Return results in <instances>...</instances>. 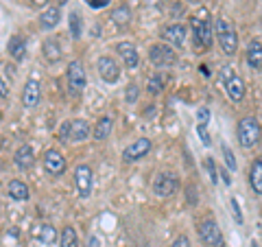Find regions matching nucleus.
<instances>
[{
	"mask_svg": "<svg viewBox=\"0 0 262 247\" xmlns=\"http://www.w3.org/2000/svg\"><path fill=\"white\" fill-rule=\"evenodd\" d=\"M190 24H192V31H194V42H196V46L210 48L212 46V22L208 18V11L201 9L199 15H192Z\"/></svg>",
	"mask_w": 262,
	"mask_h": 247,
	"instance_id": "f257e3e1",
	"label": "nucleus"
},
{
	"mask_svg": "<svg viewBox=\"0 0 262 247\" xmlns=\"http://www.w3.org/2000/svg\"><path fill=\"white\" fill-rule=\"evenodd\" d=\"M260 136H262V127L253 116H245L238 122V142H241V147H245V149L256 147L260 142Z\"/></svg>",
	"mask_w": 262,
	"mask_h": 247,
	"instance_id": "f03ea898",
	"label": "nucleus"
},
{
	"mask_svg": "<svg viewBox=\"0 0 262 247\" xmlns=\"http://www.w3.org/2000/svg\"><path fill=\"white\" fill-rule=\"evenodd\" d=\"M216 37H219V44L223 48L225 55H236V51H238V35H236L232 24H229L225 18L216 20Z\"/></svg>",
	"mask_w": 262,
	"mask_h": 247,
	"instance_id": "7ed1b4c3",
	"label": "nucleus"
},
{
	"mask_svg": "<svg viewBox=\"0 0 262 247\" xmlns=\"http://www.w3.org/2000/svg\"><path fill=\"white\" fill-rule=\"evenodd\" d=\"M66 77H68V90H70L72 96H81V94H83L85 84H88L83 64H81L79 59L70 61L68 68H66Z\"/></svg>",
	"mask_w": 262,
	"mask_h": 247,
	"instance_id": "20e7f679",
	"label": "nucleus"
},
{
	"mask_svg": "<svg viewBox=\"0 0 262 247\" xmlns=\"http://www.w3.org/2000/svg\"><path fill=\"white\" fill-rule=\"evenodd\" d=\"M199 238H201V243L203 245H208V247H223V234H221V228L219 223L212 217H206L199 223Z\"/></svg>",
	"mask_w": 262,
	"mask_h": 247,
	"instance_id": "39448f33",
	"label": "nucleus"
},
{
	"mask_svg": "<svg viewBox=\"0 0 262 247\" xmlns=\"http://www.w3.org/2000/svg\"><path fill=\"white\" fill-rule=\"evenodd\" d=\"M149 59H151L153 66H158V68H170V66H175L177 55L173 51V46H168V44H153L149 48Z\"/></svg>",
	"mask_w": 262,
	"mask_h": 247,
	"instance_id": "423d86ee",
	"label": "nucleus"
},
{
	"mask_svg": "<svg viewBox=\"0 0 262 247\" xmlns=\"http://www.w3.org/2000/svg\"><path fill=\"white\" fill-rule=\"evenodd\" d=\"M75 186L81 199H88L92 195V169L88 164H79L75 169Z\"/></svg>",
	"mask_w": 262,
	"mask_h": 247,
	"instance_id": "0eeeda50",
	"label": "nucleus"
},
{
	"mask_svg": "<svg viewBox=\"0 0 262 247\" xmlns=\"http://www.w3.org/2000/svg\"><path fill=\"white\" fill-rule=\"evenodd\" d=\"M177 188H179V179L173 175V173H160V175L153 179V193L158 197L175 195Z\"/></svg>",
	"mask_w": 262,
	"mask_h": 247,
	"instance_id": "6e6552de",
	"label": "nucleus"
},
{
	"mask_svg": "<svg viewBox=\"0 0 262 247\" xmlns=\"http://www.w3.org/2000/svg\"><path fill=\"white\" fill-rule=\"evenodd\" d=\"M151 147H153V142L149 138H138L136 142H131L129 147H125V151H122V162L131 164V162L142 160L144 155L151 151Z\"/></svg>",
	"mask_w": 262,
	"mask_h": 247,
	"instance_id": "1a4fd4ad",
	"label": "nucleus"
},
{
	"mask_svg": "<svg viewBox=\"0 0 262 247\" xmlns=\"http://www.w3.org/2000/svg\"><path fill=\"white\" fill-rule=\"evenodd\" d=\"M98 75H101L105 84H116L120 79V66L114 61V57L103 55L101 59H98Z\"/></svg>",
	"mask_w": 262,
	"mask_h": 247,
	"instance_id": "9d476101",
	"label": "nucleus"
},
{
	"mask_svg": "<svg viewBox=\"0 0 262 247\" xmlns=\"http://www.w3.org/2000/svg\"><path fill=\"white\" fill-rule=\"evenodd\" d=\"M44 171L48 173V175H63V171H66V158L57 151V149H48L44 153Z\"/></svg>",
	"mask_w": 262,
	"mask_h": 247,
	"instance_id": "9b49d317",
	"label": "nucleus"
},
{
	"mask_svg": "<svg viewBox=\"0 0 262 247\" xmlns=\"http://www.w3.org/2000/svg\"><path fill=\"white\" fill-rule=\"evenodd\" d=\"M39 96H42V86H39V81L37 79H29L27 84H24L22 88V105L24 108H37V103H39Z\"/></svg>",
	"mask_w": 262,
	"mask_h": 247,
	"instance_id": "f8f14e48",
	"label": "nucleus"
},
{
	"mask_svg": "<svg viewBox=\"0 0 262 247\" xmlns=\"http://www.w3.org/2000/svg\"><path fill=\"white\" fill-rule=\"evenodd\" d=\"M116 53L120 55V59L125 61L127 68H138V64H140V55H138L136 46L131 42H118L116 44Z\"/></svg>",
	"mask_w": 262,
	"mask_h": 247,
	"instance_id": "ddd939ff",
	"label": "nucleus"
},
{
	"mask_svg": "<svg viewBox=\"0 0 262 247\" xmlns=\"http://www.w3.org/2000/svg\"><path fill=\"white\" fill-rule=\"evenodd\" d=\"M164 39H166L168 46H175V48H182L186 44V27L184 24H170L164 31Z\"/></svg>",
	"mask_w": 262,
	"mask_h": 247,
	"instance_id": "4468645a",
	"label": "nucleus"
},
{
	"mask_svg": "<svg viewBox=\"0 0 262 247\" xmlns=\"http://www.w3.org/2000/svg\"><path fill=\"white\" fill-rule=\"evenodd\" d=\"M225 92L229 96V101L241 103L243 98H245V81L238 75H232V77L225 81Z\"/></svg>",
	"mask_w": 262,
	"mask_h": 247,
	"instance_id": "2eb2a0df",
	"label": "nucleus"
},
{
	"mask_svg": "<svg viewBox=\"0 0 262 247\" xmlns=\"http://www.w3.org/2000/svg\"><path fill=\"white\" fill-rule=\"evenodd\" d=\"M33 162H35V151H33L31 145H22L18 151L13 155V164L18 167L20 171H27L33 167Z\"/></svg>",
	"mask_w": 262,
	"mask_h": 247,
	"instance_id": "dca6fc26",
	"label": "nucleus"
},
{
	"mask_svg": "<svg viewBox=\"0 0 262 247\" xmlns=\"http://www.w3.org/2000/svg\"><path fill=\"white\" fill-rule=\"evenodd\" d=\"M90 122L88 120H70V142H85L90 138Z\"/></svg>",
	"mask_w": 262,
	"mask_h": 247,
	"instance_id": "f3484780",
	"label": "nucleus"
},
{
	"mask_svg": "<svg viewBox=\"0 0 262 247\" xmlns=\"http://www.w3.org/2000/svg\"><path fill=\"white\" fill-rule=\"evenodd\" d=\"M61 20V13H59V7H46L44 13L39 15V27L44 31H53L57 24Z\"/></svg>",
	"mask_w": 262,
	"mask_h": 247,
	"instance_id": "a211bd4d",
	"label": "nucleus"
},
{
	"mask_svg": "<svg viewBox=\"0 0 262 247\" xmlns=\"http://www.w3.org/2000/svg\"><path fill=\"white\" fill-rule=\"evenodd\" d=\"M7 53H9L15 61H22L24 57H27V42H24L20 35H13L9 39V44H7Z\"/></svg>",
	"mask_w": 262,
	"mask_h": 247,
	"instance_id": "6ab92c4d",
	"label": "nucleus"
},
{
	"mask_svg": "<svg viewBox=\"0 0 262 247\" xmlns=\"http://www.w3.org/2000/svg\"><path fill=\"white\" fill-rule=\"evenodd\" d=\"M247 64L253 70H262V44L258 39H253L247 46Z\"/></svg>",
	"mask_w": 262,
	"mask_h": 247,
	"instance_id": "aec40b11",
	"label": "nucleus"
},
{
	"mask_svg": "<svg viewBox=\"0 0 262 247\" xmlns=\"http://www.w3.org/2000/svg\"><path fill=\"white\" fill-rule=\"evenodd\" d=\"M7 193H9V197L13 201H27L29 199V186L20 182V179H11L9 186H7Z\"/></svg>",
	"mask_w": 262,
	"mask_h": 247,
	"instance_id": "412c9836",
	"label": "nucleus"
},
{
	"mask_svg": "<svg viewBox=\"0 0 262 247\" xmlns=\"http://www.w3.org/2000/svg\"><path fill=\"white\" fill-rule=\"evenodd\" d=\"M112 127H114V118L112 116H101L96 120L94 131H92L94 140H107L110 134H112Z\"/></svg>",
	"mask_w": 262,
	"mask_h": 247,
	"instance_id": "4be33fe9",
	"label": "nucleus"
},
{
	"mask_svg": "<svg viewBox=\"0 0 262 247\" xmlns=\"http://www.w3.org/2000/svg\"><path fill=\"white\" fill-rule=\"evenodd\" d=\"M131 18H134V13H131V9L127 5H118L116 9L112 11V15H110V20L116 24V27H120V29L127 27V24L131 22Z\"/></svg>",
	"mask_w": 262,
	"mask_h": 247,
	"instance_id": "5701e85b",
	"label": "nucleus"
},
{
	"mask_svg": "<svg viewBox=\"0 0 262 247\" xmlns=\"http://www.w3.org/2000/svg\"><path fill=\"white\" fill-rule=\"evenodd\" d=\"M42 53L48 61H57L61 57V44L57 42V37H46L42 44Z\"/></svg>",
	"mask_w": 262,
	"mask_h": 247,
	"instance_id": "b1692460",
	"label": "nucleus"
},
{
	"mask_svg": "<svg viewBox=\"0 0 262 247\" xmlns=\"http://www.w3.org/2000/svg\"><path fill=\"white\" fill-rule=\"evenodd\" d=\"M249 184L253 188L256 195H262V158H258L256 162L251 164V171H249Z\"/></svg>",
	"mask_w": 262,
	"mask_h": 247,
	"instance_id": "393cba45",
	"label": "nucleus"
},
{
	"mask_svg": "<svg viewBox=\"0 0 262 247\" xmlns=\"http://www.w3.org/2000/svg\"><path fill=\"white\" fill-rule=\"evenodd\" d=\"M35 236L42 241L44 245H53L57 241V230L51 225V223H42L35 228Z\"/></svg>",
	"mask_w": 262,
	"mask_h": 247,
	"instance_id": "a878e982",
	"label": "nucleus"
},
{
	"mask_svg": "<svg viewBox=\"0 0 262 247\" xmlns=\"http://www.w3.org/2000/svg\"><path fill=\"white\" fill-rule=\"evenodd\" d=\"M59 247H79V238L75 228H63L61 230V238H59Z\"/></svg>",
	"mask_w": 262,
	"mask_h": 247,
	"instance_id": "bb28decb",
	"label": "nucleus"
},
{
	"mask_svg": "<svg viewBox=\"0 0 262 247\" xmlns=\"http://www.w3.org/2000/svg\"><path fill=\"white\" fill-rule=\"evenodd\" d=\"M68 24H70V35L75 37V39H79L81 33H83V20H81V15H79L77 11H70Z\"/></svg>",
	"mask_w": 262,
	"mask_h": 247,
	"instance_id": "cd10ccee",
	"label": "nucleus"
},
{
	"mask_svg": "<svg viewBox=\"0 0 262 247\" xmlns=\"http://www.w3.org/2000/svg\"><path fill=\"white\" fill-rule=\"evenodd\" d=\"M146 90H149L151 94H160L164 90V75H153L146 81Z\"/></svg>",
	"mask_w": 262,
	"mask_h": 247,
	"instance_id": "c85d7f7f",
	"label": "nucleus"
},
{
	"mask_svg": "<svg viewBox=\"0 0 262 247\" xmlns=\"http://www.w3.org/2000/svg\"><path fill=\"white\" fill-rule=\"evenodd\" d=\"M196 134H199L201 142L206 145V147H210V145H212V138H210V134H208V125H203V122H199V125H196Z\"/></svg>",
	"mask_w": 262,
	"mask_h": 247,
	"instance_id": "c756f323",
	"label": "nucleus"
},
{
	"mask_svg": "<svg viewBox=\"0 0 262 247\" xmlns=\"http://www.w3.org/2000/svg\"><path fill=\"white\" fill-rule=\"evenodd\" d=\"M223 155H225L227 169H229V171H236V158H234V153H232V149H229L227 145H223Z\"/></svg>",
	"mask_w": 262,
	"mask_h": 247,
	"instance_id": "7c9ffc66",
	"label": "nucleus"
},
{
	"mask_svg": "<svg viewBox=\"0 0 262 247\" xmlns=\"http://www.w3.org/2000/svg\"><path fill=\"white\" fill-rule=\"evenodd\" d=\"M59 140L61 142H68L70 145V120H66V122H61V127H59Z\"/></svg>",
	"mask_w": 262,
	"mask_h": 247,
	"instance_id": "2f4dec72",
	"label": "nucleus"
},
{
	"mask_svg": "<svg viewBox=\"0 0 262 247\" xmlns=\"http://www.w3.org/2000/svg\"><path fill=\"white\" fill-rule=\"evenodd\" d=\"M125 101L127 103H136L138 101V86H127V90H125Z\"/></svg>",
	"mask_w": 262,
	"mask_h": 247,
	"instance_id": "473e14b6",
	"label": "nucleus"
},
{
	"mask_svg": "<svg viewBox=\"0 0 262 247\" xmlns=\"http://www.w3.org/2000/svg\"><path fill=\"white\" fill-rule=\"evenodd\" d=\"M206 169H208V173H210V179H212V184H216V182H219V175H216L214 160H212V158H206Z\"/></svg>",
	"mask_w": 262,
	"mask_h": 247,
	"instance_id": "72a5a7b5",
	"label": "nucleus"
},
{
	"mask_svg": "<svg viewBox=\"0 0 262 247\" xmlns=\"http://www.w3.org/2000/svg\"><path fill=\"white\" fill-rule=\"evenodd\" d=\"M83 3L90 7V9H103V7H107L112 0H83Z\"/></svg>",
	"mask_w": 262,
	"mask_h": 247,
	"instance_id": "f704fd0d",
	"label": "nucleus"
},
{
	"mask_svg": "<svg viewBox=\"0 0 262 247\" xmlns=\"http://www.w3.org/2000/svg\"><path fill=\"white\" fill-rule=\"evenodd\" d=\"M170 247H190V238H188L186 234H182V236H177L173 243H170Z\"/></svg>",
	"mask_w": 262,
	"mask_h": 247,
	"instance_id": "c9c22d12",
	"label": "nucleus"
},
{
	"mask_svg": "<svg viewBox=\"0 0 262 247\" xmlns=\"http://www.w3.org/2000/svg\"><path fill=\"white\" fill-rule=\"evenodd\" d=\"M229 203H232V210H234V219H236V223H243V215H241V205H238V201L232 199Z\"/></svg>",
	"mask_w": 262,
	"mask_h": 247,
	"instance_id": "e433bc0d",
	"label": "nucleus"
},
{
	"mask_svg": "<svg viewBox=\"0 0 262 247\" xmlns=\"http://www.w3.org/2000/svg\"><path fill=\"white\" fill-rule=\"evenodd\" d=\"M196 120L203 122V125H208V120H210V112L206 108H201L199 112H196Z\"/></svg>",
	"mask_w": 262,
	"mask_h": 247,
	"instance_id": "4c0bfd02",
	"label": "nucleus"
},
{
	"mask_svg": "<svg viewBox=\"0 0 262 247\" xmlns=\"http://www.w3.org/2000/svg\"><path fill=\"white\" fill-rule=\"evenodd\" d=\"M7 96H9V88H7L5 79L0 77V98H7Z\"/></svg>",
	"mask_w": 262,
	"mask_h": 247,
	"instance_id": "58836bf2",
	"label": "nucleus"
},
{
	"mask_svg": "<svg viewBox=\"0 0 262 247\" xmlns=\"http://www.w3.org/2000/svg\"><path fill=\"white\" fill-rule=\"evenodd\" d=\"M83 247H101V241H98V236H90Z\"/></svg>",
	"mask_w": 262,
	"mask_h": 247,
	"instance_id": "ea45409f",
	"label": "nucleus"
},
{
	"mask_svg": "<svg viewBox=\"0 0 262 247\" xmlns=\"http://www.w3.org/2000/svg\"><path fill=\"white\" fill-rule=\"evenodd\" d=\"M221 177H223V182L229 186V184H232V177H229V173L227 171H221Z\"/></svg>",
	"mask_w": 262,
	"mask_h": 247,
	"instance_id": "a19ab883",
	"label": "nucleus"
},
{
	"mask_svg": "<svg viewBox=\"0 0 262 247\" xmlns=\"http://www.w3.org/2000/svg\"><path fill=\"white\" fill-rule=\"evenodd\" d=\"M31 3H33V5H37V7H44L48 0H31Z\"/></svg>",
	"mask_w": 262,
	"mask_h": 247,
	"instance_id": "79ce46f5",
	"label": "nucleus"
},
{
	"mask_svg": "<svg viewBox=\"0 0 262 247\" xmlns=\"http://www.w3.org/2000/svg\"><path fill=\"white\" fill-rule=\"evenodd\" d=\"M146 3H151V5H158V3H160V0H146Z\"/></svg>",
	"mask_w": 262,
	"mask_h": 247,
	"instance_id": "37998d69",
	"label": "nucleus"
},
{
	"mask_svg": "<svg viewBox=\"0 0 262 247\" xmlns=\"http://www.w3.org/2000/svg\"><path fill=\"white\" fill-rule=\"evenodd\" d=\"M57 3H59V5H61V7H63V5H66V3H68V0H57Z\"/></svg>",
	"mask_w": 262,
	"mask_h": 247,
	"instance_id": "c03bdc74",
	"label": "nucleus"
},
{
	"mask_svg": "<svg viewBox=\"0 0 262 247\" xmlns=\"http://www.w3.org/2000/svg\"><path fill=\"white\" fill-rule=\"evenodd\" d=\"M251 247H258V243H251Z\"/></svg>",
	"mask_w": 262,
	"mask_h": 247,
	"instance_id": "a18cd8bd",
	"label": "nucleus"
}]
</instances>
